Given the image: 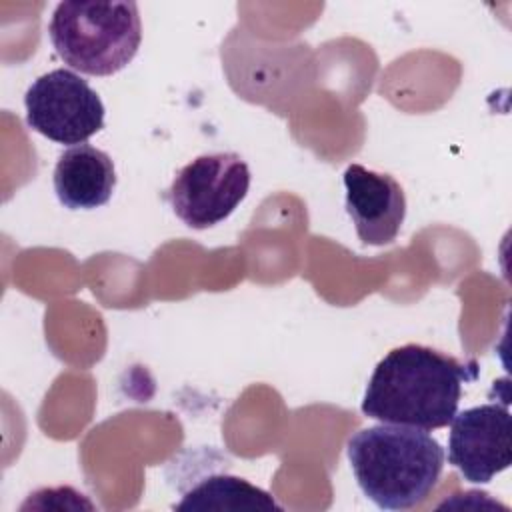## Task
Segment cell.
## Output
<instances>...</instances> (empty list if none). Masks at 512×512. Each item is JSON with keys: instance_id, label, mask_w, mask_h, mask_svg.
Here are the masks:
<instances>
[{"instance_id": "cell-1", "label": "cell", "mask_w": 512, "mask_h": 512, "mask_svg": "<svg viewBox=\"0 0 512 512\" xmlns=\"http://www.w3.org/2000/svg\"><path fill=\"white\" fill-rule=\"evenodd\" d=\"M476 378V366L422 344H404L390 350L374 368L362 412L368 418L414 426L444 428L458 412L462 384Z\"/></svg>"}, {"instance_id": "cell-2", "label": "cell", "mask_w": 512, "mask_h": 512, "mask_svg": "<svg viewBox=\"0 0 512 512\" xmlns=\"http://www.w3.org/2000/svg\"><path fill=\"white\" fill-rule=\"evenodd\" d=\"M346 454L360 490L382 510H408L424 502L446 460L428 430L386 422L350 436Z\"/></svg>"}, {"instance_id": "cell-3", "label": "cell", "mask_w": 512, "mask_h": 512, "mask_svg": "<svg viewBox=\"0 0 512 512\" xmlns=\"http://www.w3.org/2000/svg\"><path fill=\"white\" fill-rule=\"evenodd\" d=\"M48 38L70 68L110 76L132 62L142 42L138 4L60 2L48 22Z\"/></svg>"}, {"instance_id": "cell-4", "label": "cell", "mask_w": 512, "mask_h": 512, "mask_svg": "<svg viewBox=\"0 0 512 512\" xmlns=\"http://www.w3.org/2000/svg\"><path fill=\"white\" fill-rule=\"evenodd\" d=\"M250 188V168L234 152L202 154L178 170L166 198L174 214L194 230L224 222Z\"/></svg>"}, {"instance_id": "cell-5", "label": "cell", "mask_w": 512, "mask_h": 512, "mask_svg": "<svg viewBox=\"0 0 512 512\" xmlns=\"http://www.w3.org/2000/svg\"><path fill=\"white\" fill-rule=\"evenodd\" d=\"M24 106L26 124L58 144H86L104 128V104L98 92L68 68L38 76L24 94Z\"/></svg>"}, {"instance_id": "cell-6", "label": "cell", "mask_w": 512, "mask_h": 512, "mask_svg": "<svg viewBox=\"0 0 512 512\" xmlns=\"http://www.w3.org/2000/svg\"><path fill=\"white\" fill-rule=\"evenodd\" d=\"M448 462L472 484H488L512 462L508 402H486L456 412L450 422Z\"/></svg>"}, {"instance_id": "cell-7", "label": "cell", "mask_w": 512, "mask_h": 512, "mask_svg": "<svg viewBox=\"0 0 512 512\" xmlns=\"http://www.w3.org/2000/svg\"><path fill=\"white\" fill-rule=\"evenodd\" d=\"M346 212L362 244L384 246L396 240L406 218L402 186L384 172L350 164L344 170Z\"/></svg>"}, {"instance_id": "cell-8", "label": "cell", "mask_w": 512, "mask_h": 512, "mask_svg": "<svg viewBox=\"0 0 512 512\" xmlns=\"http://www.w3.org/2000/svg\"><path fill=\"white\" fill-rule=\"evenodd\" d=\"M52 180L62 206L70 210H92L112 198L116 170L106 152L90 144H78L60 154Z\"/></svg>"}, {"instance_id": "cell-9", "label": "cell", "mask_w": 512, "mask_h": 512, "mask_svg": "<svg viewBox=\"0 0 512 512\" xmlns=\"http://www.w3.org/2000/svg\"><path fill=\"white\" fill-rule=\"evenodd\" d=\"M176 510H282V506L262 488L230 474H214L192 486Z\"/></svg>"}]
</instances>
